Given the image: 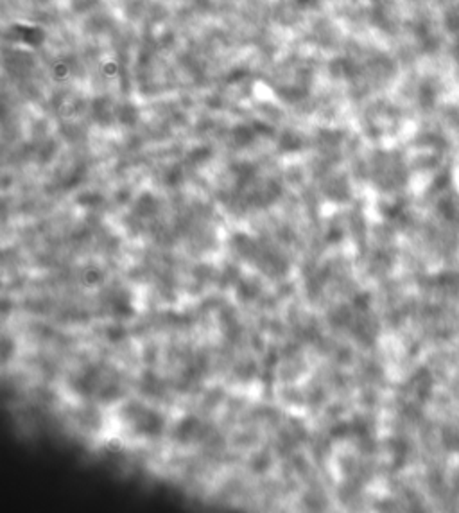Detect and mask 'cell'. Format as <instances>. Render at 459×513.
<instances>
[{
	"label": "cell",
	"mask_w": 459,
	"mask_h": 513,
	"mask_svg": "<svg viewBox=\"0 0 459 513\" xmlns=\"http://www.w3.org/2000/svg\"><path fill=\"white\" fill-rule=\"evenodd\" d=\"M120 416L126 424H131L138 436L156 438L165 429L163 414L155 409L140 406L138 402H129L120 409Z\"/></svg>",
	"instance_id": "cell-1"
},
{
	"label": "cell",
	"mask_w": 459,
	"mask_h": 513,
	"mask_svg": "<svg viewBox=\"0 0 459 513\" xmlns=\"http://www.w3.org/2000/svg\"><path fill=\"white\" fill-rule=\"evenodd\" d=\"M208 436V427L203 426L196 416H183L174 427V440L179 445H189L194 440H205Z\"/></svg>",
	"instance_id": "cell-2"
},
{
	"label": "cell",
	"mask_w": 459,
	"mask_h": 513,
	"mask_svg": "<svg viewBox=\"0 0 459 513\" xmlns=\"http://www.w3.org/2000/svg\"><path fill=\"white\" fill-rule=\"evenodd\" d=\"M260 293V282L258 280H251V278H240L239 284H237V300L242 301V304H248V301H253L255 298Z\"/></svg>",
	"instance_id": "cell-3"
},
{
	"label": "cell",
	"mask_w": 459,
	"mask_h": 513,
	"mask_svg": "<svg viewBox=\"0 0 459 513\" xmlns=\"http://www.w3.org/2000/svg\"><path fill=\"white\" fill-rule=\"evenodd\" d=\"M110 307H111V314L115 318H129L133 316V305H131V300L126 293H117L113 298L110 300Z\"/></svg>",
	"instance_id": "cell-4"
},
{
	"label": "cell",
	"mask_w": 459,
	"mask_h": 513,
	"mask_svg": "<svg viewBox=\"0 0 459 513\" xmlns=\"http://www.w3.org/2000/svg\"><path fill=\"white\" fill-rule=\"evenodd\" d=\"M269 467H271V456L266 450L258 452L257 456H255V460L251 461V468H253V472H257V474H266V472L269 470Z\"/></svg>",
	"instance_id": "cell-5"
},
{
	"label": "cell",
	"mask_w": 459,
	"mask_h": 513,
	"mask_svg": "<svg viewBox=\"0 0 459 513\" xmlns=\"http://www.w3.org/2000/svg\"><path fill=\"white\" fill-rule=\"evenodd\" d=\"M104 336H106L108 341L118 343V341H122L126 336H128V330H126V327H122L120 323H113V325H110V327H106V330H104Z\"/></svg>",
	"instance_id": "cell-6"
},
{
	"label": "cell",
	"mask_w": 459,
	"mask_h": 513,
	"mask_svg": "<svg viewBox=\"0 0 459 513\" xmlns=\"http://www.w3.org/2000/svg\"><path fill=\"white\" fill-rule=\"evenodd\" d=\"M104 280V273L99 269V267H88L83 275V282L88 285V287H94V285H99L101 282Z\"/></svg>",
	"instance_id": "cell-7"
},
{
	"label": "cell",
	"mask_w": 459,
	"mask_h": 513,
	"mask_svg": "<svg viewBox=\"0 0 459 513\" xmlns=\"http://www.w3.org/2000/svg\"><path fill=\"white\" fill-rule=\"evenodd\" d=\"M142 389H145L147 395H152V393H160L162 391V380L158 377H155L152 373H145L144 377V384H142Z\"/></svg>",
	"instance_id": "cell-8"
},
{
	"label": "cell",
	"mask_w": 459,
	"mask_h": 513,
	"mask_svg": "<svg viewBox=\"0 0 459 513\" xmlns=\"http://www.w3.org/2000/svg\"><path fill=\"white\" fill-rule=\"evenodd\" d=\"M239 277H240L239 267H235V266H226V269H224V275H223V287L235 284V282L239 280Z\"/></svg>",
	"instance_id": "cell-9"
},
{
	"label": "cell",
	"mask_w": 459,
	"mask_h": 513,
	"mask_svg": "<svg viewBox=\"0 0 459 513\" xmlns=\"http://www.w3.org/2000/svg\"><path fill=\"white\" fill-rule=\"evenodd\" d=\"M348 429H350V426L348 424H345V422H339V424H334V426L330 427V438L332 440H341V438H345L346 434H348Z\"/></svg>",
	"instance_id": "cell-10"
},
{
	"label": "cell",
	"mask_w": 459,
	"mask_h": 513,
	"mask_svg": "<svg viewBox=\"0 0 459 513\" xmlns=\"http://www.w3.org/2000/svg\"><path fill=\"white\" fill-rule=\"evenodd\" d=\"M277 361H278L277 352H269V354H267V357H266V368L271 370L274 365H277Z\"/></svg>",
	"instance_id": "cell-11"
},
{
	"label": "cell",
	"mask_w": 459,
	"mask_h": 513,
	"mask_svg": "<svg viewBox=\"0 0 459 513\" xmlns=\"http://www.w3.org/2000/svg\"><path fill=\"white\" fill-rule=\"evenodd\" d=\"M326 239H328L330 244H338L339 239H341V233H339L338 230H332V232H328V237H326Z\"/></svg>",
	"instance_id": "cell-12"
},
{
	"label": "cell",
	"mask_w": 459,
	"mask_h": 513,
	"mask_svg": "<svg viewBox=\"0 0 459 513\" xmlns=\"http://www.w3.org/2000/svg\"><path fill=\"white\" fill-rule=\"evenodd\" d=\"M353 304H355L357 309H366V298L364 296H357L355 300H353Z\"/></svg>",
	"instance_id": "cell-13"
}]
</instances>
